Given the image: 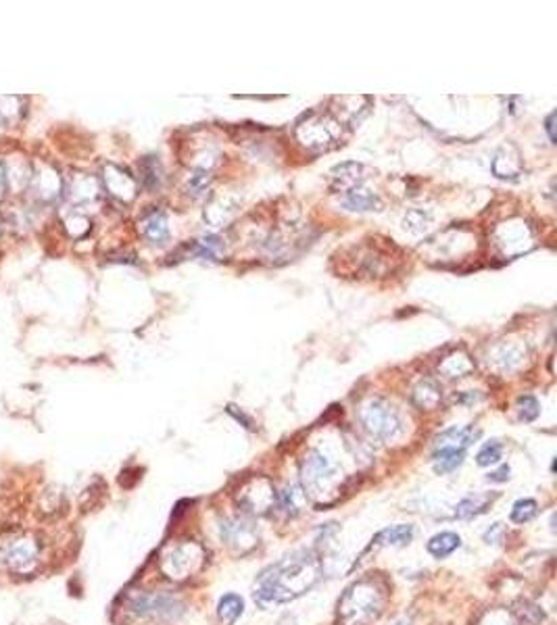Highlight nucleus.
I'll return each instance as SVG.
<instances>
[{
  "instance_id": "nucleus-24",
  "label": "nucleus",
  "mask_w": 557,
  "mask_h": 625,
  "mask_svg": "<svg viewBox=\"0 0 557 625\" xmlns=\"http://www.w3.org/2000/svg\"><path fill=\"white\" fill-rule=\"evenodd\" d=\"M446 363H453V369H449V371H446V376H449V378H461V376H466V373H470V371H472V363H470V358H468V356L453 354V356H449V358H446Z\"/></svg>"
},
{
  "instance_id": "nucleus-9",
  "label": "nucleus",
  "mask_w": 557,
  "mask_h": 625,
  "mask_svg": "<svg viewBox=\"0 0 557 625\" xmlns=\"http://www.w3.org/2000/svg\"><path fill=\"white\" fill-rule=\"evenodd\" d=\"M200 561V550L196 544H182L178 548H173L168 557L163 559V571L169 577H186L188 573H193L195 563Z\"/></svg>"
},
{
  "instance_id": "nucleus-5",
  "label": "nucleus",
  "mask_w": 557,
  "mask_h": 625,
  "mask_svg": "<svg viewBox=\"0 0 557 625\" xmlns=\"http://www.w3.org/2000/svg\"><path fill=\"white\" fill-rule=\"evenodd\" d=\"M342 125L340 121L332 117L330 113H309L305 121H301L297 125V138L299 142L309 148V150H328L336 144V140L340 138Z\"/></svg>"
},
{
  "instance_id": "nucleus-28",
  "label": "nucleus",
  "mask_w": 557,
  "mask_h": 625,
  "mask_svg": "<svg viewBox=\"0 0 557 625\" xmlns=\"http://www.w3.org/2000/svg\"><path fill=\"white\" fill-rule=\"evenodd\" d=\"M397 625H409V624H407V621H401V624H397Z\"/></svg>"
},
{
  "instance_id": "nucleus-3",
  "label": "nucleus",
  "mask_w": 557,
  "mask_h": 625,
  "mask_svg": "<svg viewBox=\"0 0 557 625\" xmlns=\"http://www.w3.org/2000/svg\"><path fill=\"white\" fill-rule=\"evenodd\" d=\"M338 480L336 465L322 450H311L301 463V482L307 496L322 498L330 494Z\"/></svg>"
},
{
  "instance_id": "nucleus-8",
  "label": "nucleus",
  "mask_w": 557,
  "mask_h": 625,
  "mask_svg": "<svg viewBox=\"0 0 557 625\" xmlns=\"http://www.w3.org/2000/svg\"><path fill=\"white\" fill-rule=\"evenodd\" d=\"M38 544L31 538H21L13 542L4 552V563L13 573H29L38 563Z\"/></svg>"
},
{
  "instance_id": "nucleus-16",
  "label": "nucleus",
  "mask_w": 557,
  "mask_h": 625,
  "mask_svg": "<svg viewBox=\"0 0 557 625\" xmlns=\"http://www.w3.org/2000/svg\"><path fill=\"white\" fill-rule=\"evenodd\" d=\"M493 498H495V496H489V494H484V496H480V494L468 496V498H464V500L455 507V517H457V519H472V517L476 515H482V513L486 511V507L493 502Z\"/></svg>"
},
{
  "instance_id": "nucleus-10",
  "label": "nucleus",
  "mask_w": 557,
  "mask_h": 625,
  "mask_svg": "<svg viewBox=\"0 0 557 625\" xmlns=\"http://www.w3.org/2000/svg\"><path fill=\"white\" fill-rule=\"evenodd\" d=\"M307 500L309 496L305 494L303 486H297V484H286L280 492H276V507L288 517L301 515L307 507Z\"/></svg>"
},
{
  "instance_id": "nucleus-7",
  "label": "nucleus",
  "mask_w": 557,
  "mask_h": 625,
  "mask_svg": "<svg viewBox=\"0 0 557 625\" xmlns=\"http://www.w3.org/2000/svg\"><path fill=\"white\" fill-rule=\"evenodd\" d=\"M220 536L225 546L236 552H249L259 544V534L247 519H225L220 527Z\"/></svg>"
},
{
  "instance_id": "nucleus-11",
  "label": "nucleus",
  "mask_w": 557,
  "mask_h": 625,
  "mask_svg": "<svg viewBox=\"0 0 557 625\" xmlns=\"http://www.w3.org/2000/svg\"><path fill=\"white\" fill-rule=\"evenodd\" d=\"M466 457V448H457V446H436L432 461H434V471L445 475L455 471Z\"/></svg>"
},
{
  "instance_id": "nucleus-1",
  "label": "nucleus",
  "mask_w": 557,
  "mask_h": 625,
  "mask_svg": "<svg viewBox=\"0 0 557 625\" xmlns=\"http://www.w3.org/2000/svg\"><path fill=\"white\" fill-rule=\"evenodd\" d=\"M320 559L311 550L295 552L261 573L255 590V600H259V604L263 606L292 602L303 596L307 590H311L320 582Z\"/></svg>"
},
{
  "instance_id": "nucleus-2",
  "label": "nucleus",
  "mask_w": 557,
  "mask_h": 625,
  "mask_svg": "<svg viewBox=\"0 0 557 625\" xmlns=\"http://www.w3.org/2000/svg\"><path fill=\"white\" fill-rule=\"evenodd\" d=\"M387 600V590L378 579H359L338 602V625H369L378 619Z\"/></svg>"
},
{
  "instance_id": "nucleus-4",
  "label": "nucleus",
  "mask_w": 557,
  "mask_h": 625,
  "mask_svg": "<svg viewBox=\"0 0 557 625\" xmlns=\"http://www.w3.org/2000/svg\"><path fill=\"white\" fill-rule=\"evenodd\" d=\"M359 421L367 434L384 442L397 440L403 432V423L397 410L382 398H369L359 410Z\"/></svg>"
},
{
  "instance_id": "nucleus-17",
  "label": "nucleus",
  "mask_w": 557,
  "mask_h": 625,
  "mask_svg": "<svg viewBox=\"0 0 557 625\" xmlns=\"http://www.w3.org/2000/svg\"><path fill=\"white\" fill-rule=\"evenodd\" d=\"M344 205L351 211H374V209L380 207V200L372 192L363 190V188H353V190L347 192Z\"/></svg>"
},
{
  "instance_id": "nucleus-26",
  "label": "nucleus",
  "mask_w": 557,
  "mask_h": 625,
  "mask_svg": "<svg viewBox=\"0 0 557 625\" xmlns=\"http://www.w3.org/2000/svg\"><path fill=\"white\" fill-rule=\"evenodd\" d=\"M507 480H509V467H507V465H503L499 471L489 473V482H497V484H501V482H507Z\"/></svg>"
},
{
  "instance_id": "nucleus-15",
  "label": "nucleus",
  "mask_w": 557,
  "mask_h": 625,
  "mask_svg": "<svg viewBox=\"0 0 557 625\" xmlns=\"http://www.w3.org/2000/svg\"><path fill=\"white\" fill-rule=\"evenodd\" d=\"M242 613H245V602L238 594H225V596L220 598L218 617L222 619L223 625H234L240 619Z\"/></svg>"
},
{
  "instance_id": "nucleus-12",
  "label": "nucleus",
  "mask_w": 557,
  "mask_h": 625,
  "mask_svg": "<svg viewBox=\"0 0 557 625\" xmlns=\"http://www.w3.org/2000/svg\"><path fill=\"white\" fill-rule=\"evenodd\" d=\"M414 540V527L412 525H392V527H387L382 530L374 540H372V546H405Z\"/></svg>"
},
{
  "instance_id": "nucleus-6",
  "label": "nucleus",
  "mask_w": 557,
  "mask_h": 625,
  "mask_svg": "<svg viewBox=\"0 0 557 625\" xmlns=\"http://www.w3.org/2000/svg\"><path fill=\"white\" fill-rule=\"evenodd\" d=\"M130 609L134 615H138L142 619H150V621H178L186 606L180 598L171 596V594H163V592H140L132 598Z\"/></svg>"
},
{
  "instance_id": "nucleus-27",
  "label": "nucleus",
  "mask_w": 557,
  "mask_h": 625,
  "mask_svg": "<svg viewBox=\"0 0 557 625\" xmlns=\"http://www.w3.org/2000/svg\"><path fill=\"white\" fill-rule=\"evenodd\" d=\"M553 121H556V113H549V117H547V121H545V130H547V134H549V140L556 144V134H553Z\"/></svg>"
},
{
  "instance_id": "nucleus-20",
  "label": "nucleus",
  "mask_w": 557,
  "mask_h": 625,
  "mask_svg": "<svg viewBox=\"0 0 557 625\" xmlns=\"http://www.w3.org/2000/svg\"><path fill=\"white\" fill-rule=\"evenodd\" d=\"M538 513V505L532 498H522L518 502H513L511 507V521L516 523H528Z\"/></svg>"
},
{
  "instance_id": "nucleus-23",
  "label": "nucleus",
  "mask_w": 557,
  "mask_h": 625,
  "mask_svg": "<svg viewBox=\"0 0 557 625\" xmlns=\"http://www.w3.org/2000/svg\"><path fill=\"white\" fill-rule=\"evenodd\" d=\"M538 413H541V407H538V401L534 398V396H520V401H518V415H520V419L522 421H534L536 417H538Z\"/></svg>"
},
{
  "instance_id": "nucleus-25",
  "label": "nucleus",
  "mask_w": 557,
  "mask_h": 625,
  "mask_svg": "<svg viewBox=\"0 0 557 625\" xmlns=\"http://www.w3.org/2000/svg\"><path fill=\"white\" fill-rule=\"evenodd\" d=\"M209 182H211V173H209L207 169H196L195 173L190 175L188 186H190L195 192H203L207 186H209Z\"/></svg>"
},
{
  "instance_id": "nucleus-13",
  "label": "nucleus",
  "mask_w": 557,
  "mask_h": 625,
  "mask_svg": "<svg viewBox=\"0 0 557 625\" xmlns=\"http://www.w3.org/2000/svg\"><path fill=\"white\" fill-rule=\"evenodd\" d=\"M461 546V538L453 532H441L436 536H432L428 540V552L434 557V559H446L449 554H453L457 548Z\"/></svg>"
},
{
  "instance_id": "nucleus-21",
  "label": "nucleus",
  "mask_w": 557,
  "mask_h": 625,
  "mask_svg": "<svg viewBox=\"0 0 557 625\" xmlns=\"http://www.w3.org/2000/svg\"><path fill=\"white\" fill-rule=\"evenodd\" d=\"M499 461H501V444H499L497 440L486 442V444L478 450V455H476V463H478L480 467H489V465H495V463Z\"/></svg>"
},
{
  "instance_id": "nucleus-18",
  "label": "nucleus",
  "mask_w": 557,
  "mask_h": 625,
  "mask_svg": "<svg viewBox=\"0 0 557 625\" xmlns=\"http://www.w3.org/2000/svg\"><path fill=\"white\" fill-rule=\"evenodd\" d=\"M144 236L153 244H163L169 238L168 219L163 213H153L150 217L144 221Z\"/></svg>"
},
{
  "instance_id": "nucleus-14",
  "label": "nucleus",
  "mask_w": 557,
  "mask_h": 625,
  "mask_svg": "<svg viewBox=\"0 0 557 625\" xmlns=\"http://www.w3.org/2000/svg\"><path fill=\"white\" fill-rule=\"evenodd\" d=\"M441 388L434 383V381L426 380L419 383L418 388L414 390V403L416 407H419L421 410H432V408L439 407L441 403Z\"/></svg>"
},
{
  "instance_id": "nucleus-22",
  "label": "nucleus",
  "mask_w": 557,
  "mask_h": 625,
  "mask_svg": "<svg viewBox=\"0 0 557 625\" xmlns=\"http://www.w3.org/2000/svg\"><path fill=\"white\" fill-rule=\"evenodd\" d=\"M220 248H222V244H220V240L215 236H207V238L198 240L195 246L196 257L198 259H205V261H218Z\"/></svg>"
},
{
  "instance_id": "nucleus-19",
  "label": "nucleus",
  "mask_w": 557,
  "mask_h": 625,
  "mask_svg": "<svg viewBox=\"0 0 557 625\" xmlns=\"http://www.w3.org/2000/svg\"><path fill=\"white\" fill-rule=\"evenodd\" d=\"M140 169H142V182H144V186L148 188V190H155V188H159L161 186V167H159V161L155 159V157H146L142 165H140Z\"/></svg>"
}]
</instances>
